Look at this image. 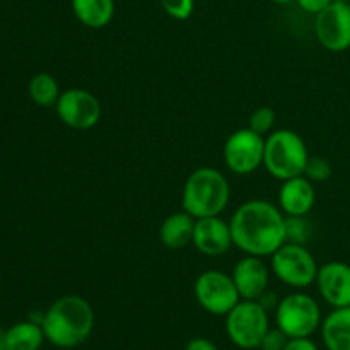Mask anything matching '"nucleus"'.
Listing matches in <instances>:
<instances>
[{"instance_id":"aec40b11","label":"nucleus","mask_w":350,"mask_h":350,"mask_svg":"<svg viewBox=\"0 0 350 350\" xmlns=\"http://www.w3.org/2000/svg\"><path fill=\"white\" fill-rule=\"evenodd\" d=\"M27 92H29L31 101L36 106H41V108L55 106L62 94L57 79L51 74H46V72H41V74L31 77L29 84H27Z\"/></svg>"},{"instance_id":"2eb2a0df","label":"nucleus","mask_w":350,"mask_h":350,"mask_svg":"<svg viewBox=\"0 0 350 350\" xmlns=\"http://www.w3.org/2000/svg\"><path fill=\"white\" fill-rule=\"evenodd\" d=\"M317 193L313 181L306 176H296L282 181L279 190V208L284 215H308L314 207Z\"/></svg>"},{"instance_id":"5701e85b","label":"nucleus","mask_w":350,"mask_h":350,"mask_svg":"<svg viewBox=\"0 0 350 350\" xmlns=\"http://www.w3.org/2000/svg\"><path fill=\"white\" fill-rule=\"evenodd\" d=\"M159 2L164 12L176 21L188 19L195 9V0H159Z\"/></svg>"},{"instance_id":"dca6fc26","label":"nucleus","mask_w":350,"mask_h":350,"mask_svg":"<svg viewBox=\"0 0 350 350\" xmlns=\"http://www.w3.org/2000/svg\"><path fill=\"white\" fill-rule=\"evenodd\" d=\"M320 332L327 350H350V306L334 308L321 321Z\"/></svg>"},{"instance_id":"423d86ee","label":"nucleus","mask_w":350,"mask_h":350,"mask_svg":"<svg viewBox=\"0 0 350 350\" xmlns=\"http://www.w3.org/2000/svg\"><path fill=\"white\" fill-rule=\"evenodd\" d=\"M321 308L313 296L293 293L275 306V327L289 338L311 337L321 327Z\"/></svg>"},{"instance_id":"b1692460","label":"nucleus","mask_w":350,"mask_h":350,"mask_svg":"<svg viewBox=\"0 0 350 350\" xmlns=\"http://www.w3.org/2000/svg\"><path fill=\"white\" fill-rule=\"evenodd\" d=\"M304 176L311 181H325L332 176V164L325 157H310L304 170Z\"/></svg>"},{"instance_id":"f3484780","label":"nucleus","mask_w":350,"mask_h":350,"mask_svg":"<svg viewBox=\"0 0 350 350\" xmlns=\"http://www.w3.org/2000/svg\"><path fill=\"white\" fill-rule=\"evenodd\" d=\"M195 221L188 212H176L164 219L159 229V239L166 248L181 250L193 241Z\"/></svg>"},{"instance_id":"393cba45","label":"nucleus","mask_w":350,"mask_h":350,"mask_svg":"<svg viewBox=\"0 0 350 350\" xmlns=\"http://www.w3.org/2000/svg\"><path fill=\"white\" fill-rule=\"evenodd\" d=\"M287 340H289V337H287V335L284 334L280 328L270 327V330L267 332L265 337H263V340H262V344H260V349L262 350H284Z\"/></svg>"},{"instance_id":"4468645a","label":"nucleus","mask_w":350,"mask_h":350,"mask_svg":"<svg viewBox=\"0 0 350 350\" xmlns=\"http://www.w3.org/2000/svg\"><path fill=\"white\" fill-rule=\"evenodd\" d=\"M191 245L205 256H221L232 246L231 228L219 215L195 221Z\"/></svg>"},{"instance_id":"a211bd4d","label":"nucleus","mask_w":350,"mask_h":350,"mask_svg":"<svg viewBox=\"0 0 350 350\" xmlns=\"http://www.w3.org/2000/svg\"><path fill=\"white\" fill-rule=\"evenodd\" d=\"M70 5L79 23L91 29H103L115 16V0H70Z\"/></svg>"},{"instance_id":"9d476101","label":"nucleus","mask_w":350,"mask_h":350,"mask_svg":"<svg viewBox=\"0 0 350 350\" xmlns=\"http://www.w3.org/2000/svg\"><path fill=\"white\" fill-rule=\"evenodd\" d=\"M57 115L64 125L74 130H89L101 120V103L92 92L85 89H67L62 91L57 105Z\"/></svg>"},{"instance_id":"cd10ccee","label":"nucleus","mask_w":350,"mask_h":350,"mask_svg":"<svg viewBox=\"0 0 350 350\" xmlns=\"http://www.w3.org/2000/svg\"><path fill=\"white\" fill-rule=\"evenodd\" d=\"M185 350H219L217 345L205 337H195L187 344Z\"/></svg>"},{"instance_id":"ddd939ff","label":"nucleus","mask_w":350,"mask_h":350,"mask_svg":"<svg viewBox=\"0 0 350 350\" xmlns=\"http://www.w3.org/2000/svg\"><path fill=\"white\" fill-rule=\"evenodd\" d=\"M231 277L241 299L258 301L269 289L270 270L260 256H243L232 269Z\"/></svg>"},{"instance_id":"a878e982","label":"nucleus","mask_w":350,"mask_h":350,"mask_svg":"<svg viewBox=\"0 0 350 350\" xmlns=\"http://www.w3.org/2000/svg\"><path fill=\"white\" fill-rule=\"evenodd\" d=\"M296 2L304 12L314 14V16H317V14H320L321 10L327 9L334 0H296Z\"/></svg>"},{"instance_id":"bb28decb","label":"nucleus","mask_w":350,"mask_h":350,"mask_svg":"<svg viewBox=\"0 0 350 350\" xmlns=\"http://www.w3.org/2000/svg\"><path fill=\"white\" fill-rule=\"evenodd\" d=\"M284 350H320L317 342L311 340V337H299V338H289Z\"/></svg>"},{"instance_id":"f257e3e1","label":"nucleus","mask_w":350,"mask_h":350,"mask_svg":"<svg viewBox=\"0 0 350 350\" xmlns=\"http://www.w3.org/2000/svg\"><path fill=\"white\" fill-rule=\"evenodd\" d=\"M232 245L245 255L272 256L286 243V215L269 200L239 205L229 222Z\"/></svg>"},{"instance_id":"c756f323","label":"nucleus","mask_w":350,"mask_h":350,"mask_svg":"<svg viewBox=\"0 0 350 350\" xmlns=\"http://www.w3.org/2000/svg\"><path fill=\"white\" fill-rule=\"evenodd\" d=\"M272 2H275V3H291V2H296V0H272Z\"/></svg>"},{"instance_id":"39448f33","label":"nucleus","mask_w":350,"mask_h":350,"mask_svg":"<svg viewBox=\"0 0 350 350\" xmlns=\"http://www.w3.org/2000/svg\"><path fill=\"white\" fill-rule=\"evenodd\" d=\"M224 318L226 335L241 350L260 349L270 330L269 310L260 301L241 299Z\"/></svg>"},{"instance_id":"6ab92c4d","label":"nucleus","mask_w":350,"mask_h":350,"mask_svg":"<svg viewBox=\"0 0 350 350\" xmlns=\"http://www.w3.org/2000/svg\"><path fill=\"white\" fill-rule=\"evenodd\" d=\"M44 340L43 327L33 320L19 321L5 330L7 350H40Z\"/></svg>"},{"instance_id":"20e7f679","label":"nucleus","mask_w":350,"mask_h":350,"mask_svg":"<svg viewBox=\"0 0 350 350\" xmlns=\"http://www.w3.org/2000/svg\"><path fill=\"white\" fill-rule=\"evenodd\" d=\"M308 159L306 144L294 130H275L267 135L263 166L275 180L303 176Z\"/></svg>"},{"instance_id":"6e6552de","label":"nucleus","mask_w":350,"mask_h":350,"mask_svg":"<svg viewBox=\"0 0 350 350\" xmlns=\"http://www.w3.org/2000/svg\"><path fill=\"white\" fill-rule=\"evenodd\" d=\"M193 293L202 310L214 317H226L241 301L232 277L221 270L200 273L195 280Z\"/></svg>"},{"instance_id":"1a4fd4ad","label":"nucleus","mask_w":350,"mask_h":350,"mask_svg":"<svg viewBox=\"0 0 350 350\" xmlns=\"http://www.w3.org/2000/svg\"><path fill=\"white\" fill-rule=\"evenodd\" d=\"M265 137L252 129H239L224 144V163L234 174H252L263 166Z\"/></svg>"},{"instance_id":"7ed1b4c3","label":"nucleus","mask_w":350,"mask_h":350,"mask_svg":"<svg viewBox=\"0 0 350 350\" xmlns=\"http://www.w3.org/2000/svg\"><path fill=\"white\" fill-rule=\"evenodd\" d=\"M231 200V187L215 167H198L187 178L181 193L183 211L191 217L204 219L221 215Z\"/></svg>"},{"instance_id":"f8f14e48","label":"nucleus","mask_w":350,"mask_h":350,"mask_svg":"<svg viewBox=\"0 0 350 350\" xmlns=\"http://www.w3.org/2000/svg\"><path fill=\"white\" fill-rule=\"evenodd\" d=\"M317 287L320 296L332 308L350 306V265L328 262L318 269Z\"/></svg>"},{"instance_id":"7c9ffc66","label":"nucleus","mask_w":350,"mask_h":350,"mask_svg":"<svg viewBox=\"0 0 350 350\" xmlns=\"http://www.w3.org/2000/svg\"><path fill=\"white\" fill-rule=\"evenodd\" d=\"M337 2H350V0H337Z\"/></svg>"},{"instance_id":"f03ea898","label":"nucleus","mask_w":350,"mask_h":350,"mask_svg":"<svg viewBox=\"0 0 350 350\" xmlns=\"http://www.w3.org/2000/svg\"><path fill=\"white\" fill-rule=\"evenodd\" d=\"M96 314L91 303L77 294L62 296L43 313L44 337L58 349H75L91 337Z\"/></svg>"},{"instance_id":"412c9836","label":"nucleus","mask_w":350,"mask_h":350,"mask_svg":"<svg viewBox=\"0 0 350 350\" xmlns=\"http://www.w3.org/2000/svg\"><path fill=\"white\" fill-rule=\"evenodd\" d=\"M311 236V226L306 215H286V241L306 245Z\"/></svg>"},{"instance_id":"4be33fe9","label":"nucleus","mask_w":350,"mask_h":350,"mask_svg":"<svg viewBox=\"0 0 350 350\" xmlns=\"http://www.w3.org/2000/svg\"><path fill=\"white\" fill-rule=\"evenodd\" d=\"M273 125H275V111L269 106H262V108L255 109L250 116V126L253 132L260 133V135H269L272 133Z\"/></svg>"},{"instance_id":"9b49d317","label":"nucleus","mask_w":350,"mask_h":350,"mask_svg":"<svg viewBox=\"0 0 350 350\" xmlns=\"http://www.w3.org/2000/svg\"><path fill=\"white\" fill-rule=\"evenodd\" d=\"M314 33L323 48L340 53L350 48V2H334L317 14Z\"/></svg>"},{"instance_id":"c85d7f7f","label":"nucleus","mask_w":350,"mask_h":350,"mask_svg":"<svg viewBox=\"0 0 350 350\" xmlns=\"http://www.w3.org/2000/svg\"><path fill=\"white\" fill-rule=\"evenodd\" d=\"M0 350H7V344H5V330L0 327Z\"/></svg>"},{"instance_id":"0eeeda50","label":"nucleus","mask_w":350,"mask_h":350,"mask_svg":"<svg viewBox=\"0 0 350 350\" xmlns=\"http://www.w3.org/2000/svg\"><path fill=\"white\" fill-rule=\"evenodd\" d=\"M318 263L304 245L284 243L272 255V272L277 279L293 289H306L317 282Z\"/></svg>"}]
</instances>
